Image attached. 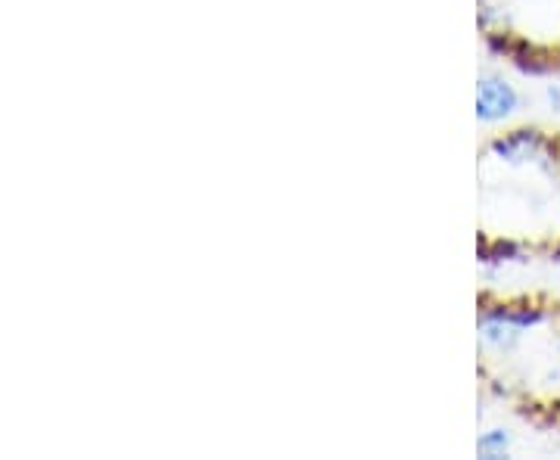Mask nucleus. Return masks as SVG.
Masks as SVG:
<instances>
[{"mask_svg": "<svg viewBox=\"0 0 560 460\" xmlns=\"http://www.w3.org/2000/svg\"><path fill=\"white\" fill-rule=\"evenodd\" d=\"M508 448H511V436H508L504 429H492V433H486V436H480V441H477V455L486 460L504 458Z\"/></svg>", "mask_w": 560, "mask_h": 460, "instance_id": "20e7f679", "label": "nucleus"}, {"mask_svg": "<svg viewBox=\"0 0 560 460\" xmlns=\"http://www.w3.org/2000/svg\"><path fill=\"white\" fill-rule=\"evenodd\" d=\"M548 103H551V106L560 113V87H555V84L548 87Z\"/></svg>", "mask_w": 560, "mask_h": 460, "instance_id": "39448f33", "label": "nucleus"}, {"mask_svg": "<svg viewBox=\"0 0 560 460\" xmlns=\"http://www.w3.org/2000/svg\"><path fill=\"white\" fill-rule=\"evenodd\" d=\"M539 320V311H529V308H495L482 315L480 337L492 349H511L523 337V330Z\"/></svg>", "mask_w": 560, "mask_h": 460, "instance_id": "f257e3e1", "label": "nucleus"}, {"mask_svg": "<svg viewBox=\"0 0 560 460\" xmlns=\"http://www.w3.org/2000/svg\"><path fill=\"white\" fill-rule=\"evenodd\" d=\"M539 146L541 141L536 131H517V134H511V138H501V141L492 143V150L511 162H521V160H529V156H536V150H539Z\"/></svg>", "mask_w": 560, "mask_h": 460, "instance_id": "7ed1b4c3", "label": "nucleus"}, {"mask_svg": "<svg viewBox=\"0 0 560 460\" xmlns=\"http://www.w3.org/2000/svg\"><path fill=\"white\" fill-rule=\"evenodd\" d=\"M517 103H521L517 91L499 75H482L477 81V119L480 121L492 125V121L508 119L517 109Z\"/></svg>", "mask_w": 560, "mask_h": 460, "instance_id": "f03ea898", "label": "nucleus"}]
</instances>
